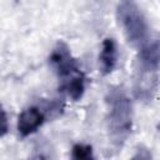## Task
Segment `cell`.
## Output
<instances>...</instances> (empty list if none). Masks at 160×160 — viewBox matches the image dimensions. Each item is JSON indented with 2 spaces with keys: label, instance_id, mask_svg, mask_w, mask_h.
<instances>
[{
  "label": "cell",
  "instance_id": "cell-1",
  "mask_svg": "<svg viewBox=\"0 0 160 160\" xmlns=\"http://www.w3.org/2000/svg\"><path fill=\"white\" fill-rule=\"evenodd\" d=\"M109 105L108 128L112 144L121 146L131 132V102L122 90H111L106 98Z\"/></svg>",
  "mask_w": 160,
  "mask_h": 160
},
{
  "label": "cell",
  "instance_id": "cell-2",
  "mask_svg": "<svg viewBox=\"0 0 160 160\" xmlns=\"http://www.w3.org/2000/svg\"><path fill=\"white\" fill-rule=\"evenodd\" d=\"M116 18L128 42L132 46L140 48L150 34L146 18L136 0H119Z\"/></svg>",
  "mask_w": 160,
  "mask_h": 160
},
{
  "label": "cell",
  "instance_id": "cell-3",
  "mask_svg": "<svg viewBox=\"0 0 160 160\" xmlns=\"http://www.w3.org/2000/svg\"><path fill=\"white\" fill-rule=\"evenodd\" d=\"M49 61L54 71L58 74V76L64 80L80 72L76 60L71 56L70 49L64 41H59L56 44V46L52 49L49 56Z\"/></svg>",
  "mask_w": 160,
  "mask_h": 160
},
{
  "label": "cell",
  "instance_id": "cell-4",
  "mask_svg": "<svg viewBox=\"0 0 160 160\" xmlns=\"http://www.w3.org/2000/svg\"><path fill=\"white\" fill-rule=\"evenodd\" d=\"M156 86H158V70L138 66L134 80L135 98L142 101H149L152 98Z\"/></svg>",
  "mask_w": 160,
  "mask_h": 160
},
{
  "label": "cell",
  "instance_id": "cell-5",
  "mask_svg": "<svg viewBox=\"0 0 160 160\" xmlns=\"http://www.w3.org/2000/svg\"><path fill=\"white\" fill-rule=\"evenodd\" d=\"M138 66L158 70L160 66V32H154L140 45Z\"/></svg>",
  "mask_w": 160,
  "mask_h": 160
},
{
  "label": "cell",
  "instance_id": "cell-6",
  "mask_svg": "<svg viewBox=\"0 0 160 160\" xmlns=\"http://www.w3.org/2000/svg\"><path fill=\"white\" fill-rule=\"evenodd\" d=\"M46 120V111L38 105L24 109L18 118V131L22 138L35 132Z\"/></svg>",
  "mask_w": 160,
  "mask_h": 160
},
{
  "label": "cell",
  "instance_id": "cell-7",
  "mask_svg": "<svg viewBox=\"0 0 160 160\" xmlns=\"http://www.w3.org/2000/svg\"><path fill=\"white\" fill-rule=\"evenodd\" d=\"M118 62V48L116 42L111 38H106L102 41L101 51L99 54V68L102 75L110 74Z\"/></svg>",
  "mask_w": 160,
  "mask_h": 160
},
{
  "label": "cell",
  "instance_id": "cell-8",
  "mask_svg": "<svg viewBox=\"0 0 160 160\" xmlns=\"http://www.w3.org/2000/svg\"><path fill=\"white\" fill-rule=\"evenodd\" d=\"M64 91H66V94L72 99V100H79L85 91V76L84 74L80 71L78 74H75L74 76L64 80V85L61 88Z\"/></svg>",
  "mask_w": 160,
  "mask_h": 160
},
{
  "label": "cell",
  "instance_id": "cell-9",
  "mask_svg": "<svg viewBox=\"0 0 160 160\" xmlns=\"http://www.w3.org/2000/svg\"><path fill=\"white\" fill-rule=\"evenodd\" d=\"M71 156L76 160H88L92 158V148L86 144H76L72 146Z\"/></svg>",
  "mask_w": 160,
  "mask_h": 160
},
{
  "label": "cell",
  "instance_id": "cell-10",
  "mask_svg": "<svg viewBox=\"0 0 160 160\" xmlns=\"http://www.w3.org/2000/svg\"><path fill=\"white\" fill-rule=\"evenodd\" d=\"M8 131V119L5 111H2V128H1V136H4Z\"/></svg>",
  "mask_w": 160,
  "mask_h": 160
}]
</instances>
